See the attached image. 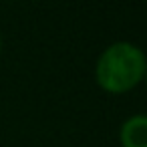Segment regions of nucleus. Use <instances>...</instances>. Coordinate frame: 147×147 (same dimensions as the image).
<instances>
[{
    "mask_svg": "<svg viewBox=\"0 0 147 147\" xmlns=\"http://www.w3.org/2000/svg\"><path fill=\"white\" fill-rule=\"evenodd\" d=\"M143 81H145V85H147V69H145V75H143Z\"/></svg>",
    "mask_w": 147,
    "mask_h": 147,
    "instance_id": "7ed1b4c3",
    "label": "nucleus"
},
{
    "mask_svg": "<svg viewBox=\"0 0 147 147\" xmlns=\"http://www.w3.org/2000/svg\"><path fill=\"white\" fill-rule=\"evenodd\" d=\"M0 53H2V36H0Z\"/></svg>",
    "mask_w": 147,
    "mask_h": 147,
    "instance_id": "20e7f679",
    "label": "nucleus"
},
{
    "mask_svg": "<svg viewBox=\"0 0 147 147\" xmlns=\"http://www.w3.org/2000/svg\"><path fill=\"white\" fill-rule=\"evenodd\" d=\"M145 69V53L133 42L119 40L109 45L101 53L95 65V81L103 91L111 95H121L143 81Z\"/></svg>",
    "mask_w": 147,
    "mask_h": 147,
    "instance_id": "f257e3e1",
    "label": "nucleus"
},
{
    "mask_svg": "<svg viewBox=\"0 0 147 147\" xmlns=\"http://www.w3.org/2000/svg\"><path fill=\"white\" fill-rule=\"evenodd\" d=\"M121 147H147V115H133L119 129Z\"/></svg>",
    "mask_w": 147,
    "mask_h": 147,
    "instance_id": "f03ea898",
    "label": "nucleus"
}]
</instances>
